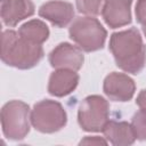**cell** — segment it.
<instances>
[{"label": "cell", "instance_id": "cell-1", "mask_svg": "<svg viewBox=\"0 0 146 146\" xmlns=\"http://www.w3.org/2000/svg\"><path fill=\"white\" fill-rule=\"evenodd\" d=\"M110 50L116 65L128 73L137 74L146 64V46L135 27L113 33L110 39Z\"/></svg>", "mask_w": 146, "mask_h": 146}, {"label": "cell", "instance_id": "cell-2", "mask_svg": "<svg viewBox=\"0 0 146 146\" xmlns=\"http://www.w3.org/2000/svg\"><path fill=\"white\" fill-rule=\"evenodd\" d=\"M43 57L41 44L23 39L17 32L7 30L1 35V59L5 64L27 70L35 66Z\"/></svg>", "mask_w": 146, "mask_h": 146}, {"label": "cell", "instance_id": "cell-3", "mask_svg": "<svg viewBox=\"0 0 146 146\" xmlns=\"http://www.w3.org/2000/svg\"><path fill=\"white\" fill-rule=\"evenodd\" d=\"M70 38L84 51H95L104 47L106 30L100 22L91 16L78 17L70 26Z\"/></svg>", "mask_w": 146, "mask_h": 146}, {"label": "cell", "instance_id": "cell-4", "mask_svg": "<svg viewBox=\"0 0 146 146\" xmlns=\"http://www.w3.org/2000/svg\"><path fill=\"white\" fill-rule=\"evenodd\" d=\"M31 113L27 104L11 100L1 110V127L3 135L13 140H21L30 131Z\"/></svg>", "mask_w": 146, "mask_h": 146}, {"label": "cell", "instance_id": "cell-5", "mask_svg": "<svg viewBox=\"0 0 146 146\" xmlns=\"http://www.w3.org/2000/svg\"><path fill=\"white\" fill-rule=\"evenodd\" d=\"M67 115L64 107L55 100L46 99L36 103L31 112V123L35 130L52 133L66 124Z\"/></svg>", "mask_w": 146, "mask_h": 146}, {"label": "cell", "instance_id": "cell-6", "mask_svg": "<svg viewBox=\"0 0 146 146\" xmlns=\"http://www.w3.org/2000/svg\"><path fill=\"white\" fill-rule=\"evenodd\" d=\"M110 105L107 100L100 96L92 95L86 97L78 112V121L84 131H102L108 121Z\"/></svg>", "mask_w": 146, "mask_h": 146}, {"label": "cell", "instance_id": "cell-7", "mask_svg": "<svg viewBox=\"0 0 146 146\" xmlns=\"http://www.w3.org/2000/svg\"><path fill=\"white\" fill-rule=\"evenodd\" d=\"M103 89L111 100L127 102L132 98L136 87L133 80L127 74L112 72L105 78Z\"/></svg>", "mask_w": 146, "mask_h": 146}, {"label": "cell", "instance_id": "cell-8", "mask_svg": "<svg viewBox=\"0 0 146 146\" xmlns=\"http://www.w3.org/2000/svg\"><path fill=\"white\" fill-rule=\"evenodd\" d=\"M83 59L81 49L67 42L59 43L49 54L50 65L55 68H67L76 72L82 67Z\"/></svg>", "mask_w": 146, "mask_h": 146}, {"label": "cell", "instance_id": "cell-9", "mask_svg": "<svg viewBox=\"0 0 146 146\" xmlns=\"http://www.w3.org/2000/svg\"><path fill=\"white\" fill-rule=\"evenodd\" d=\"M132 0H104L102 15L105 23L112 27H121L131 22Z\"/></svg>", "mask_w": 146, "mask_h": 146}, {"label": "cell", "instance_id": "cell-10", "mask_svg": "<svg viewBox=\"0 0 146 146\" xmlns=\"http://www.w3.org/2000/svg\"><path fill=\"white\" fill-rule=\"evenodd\" d=\"M39 15L57 27L66 26L74 16L72 3L62 0H52L43 3L39 9Z\"/></svg>", "mask_w": 146, "mask_h": 146}, {"label": "cell", "instance_id": "cell-11", "mask_svg": "<svg viewBox=\"0 0 146 146\" xmlns=\"http://www.w3.org/2000/svg\"><path fill=\"white\" fill-rule=\"evenodd\" d=\"M79 83V75L75 71L67 68H57L49 78L48 91L56 97H64L71 94Z\"/></svg>", "mask_w": 146, "mask_h": 146}, {"label": "cell", "instance_id": "cell-12", "mask_svg": "<svg viewBox=\"0 0 146 146\" xmlns=\"http://www.w3.org/2000/svg\"><path fill=\"white\" fill-rule=\"evenodd\" d=\"M33 13L34 5L31 0H6L1 3V18L7 26H15Z\"/></svg>", "mask_w": 146, "mask_h": 146}, {"label": "cell", "instance_id": "cell-13", "mask_svg": "<svg viewBox=\"0 0 146 146\" xmlns=\"http://www.w3.org/2000/svg\"><path fill=\"white\" fill-rule=\"evenodd\" d=\"M102 131L105 138L113 145H131L136 140L131 124L124 121H107Z\"/></svg>", "mask_w": 146, "mask_h": 146}, {"label": "cell", "instance_id": "cell-14", "mask_svg": "<svg viewBox=\"0 0 146 146\" xmlns=\"http://www.w3.org/2000/svg\"><path fill=\"white\" fill-rule=\"evenodd\" d=\"M18 34L23 39H25L32 43L41 44L48 39L49 29L43 22H41L39 19H32V21L24 23L18 29Z\"/></svg>", "mask_w": 146, "mask_h": 146}, {"label": "cell", "instance_id": "cell-15", "mask_svg": "<svg viewBox=\"0 0 146 146\" xmlns=\"http://www.w3.org/2000/svg\"><path fill=\"white\" fill-rule=\"evenodd\" d=\"M131 127L137 139L146 140V110L140 108V111L133 114Z\"/></svg>", "mask_w": 146, "mask_h": 146}, {"label": "cell", "instance_id": "cell-16", "mask_svg": "<svg viewBox=\"0 0 146 146\" xmlns=\"http://www.w3.org/2000/svg\"><path fill=\"white\" fill-rule=\"evenodd\" d=\"M104 0H76V8L80 13L89 16H96L103 8Z\"/></svg>", "mask_w": 146, "mask_h": 146}, {"label": "cell", "instance_id": "cell-17", "mask_svg": "<svg viewBox=\"0 0 146 146\" xmlns=\"http://www.w3.org/2000/svg\"><path fill=\"white\" fill-rule=\"evenodd\" d=\"M136 17L140 24L146 22V0H138L137 1V3H136Z\"/></svg>", "mask_w": 146, "mask_h": 146}, {"label": "cell", "instance_id": "cell-18", "mask_svg": "<svg viewBox=\"0 0 146 146\" xmlns=\"http://www.w3.org/2000/svg\"><path fill=\"white\" fill-rule=\"evenodd\" d=\"M80 144L81 145H106L107 141L100 137L94 136V137H86L80 141Z\"/></svg>", "mask_w": 146, "mask_h": 146}, {"label": "cell", "instance_id": "cell-19", "mask_svg": "<svg viewBox=\"0 0 146 146\" xmlns=\"http://www.w3.org/2000/svg\"><path fill=\"white\" fill-rule=\"evenodd\" d=\"M136 104L143 108V110H146V89L141 90L137 97V100H136Z\"/></svg>", "mask_w": 146, "mask_h": 146}, {"label": "cell", "instance_id": "cell-20", "mask_svg": "<svg viewBox=\"0 0 146 146\" xmlns=\"http://www.w3.org/2000/svg\"><path fill=\"white\" fill-rule=\"evenodd\" d=\"M141 25H143V32H144V34H145V36H146V22H144Z\"/></svg>", "mask_w": 146, "mask_h": 146}, {"label": "cell", "instance_id": "cell-21", "mask_svg": "<svg viewBox=\"0 0 146 146\" xmlns=\"http://www.w3.org/2000/svg\"><path fill=\"white\" fill-rule=\"evenodd\" d=\"M3 1H6V0H1V2H3Z\"/></svg>", "mask_w": 146, "mask_h": 146}]
</instances>
